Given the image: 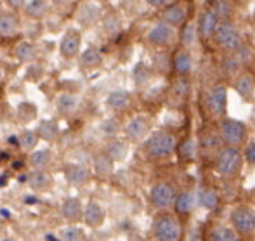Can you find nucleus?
Wrapping results in <instances>:
<instances>
[{"mask_svg":"<svg viewBox=\"0 0 255 241\" xmlns=\"http://www.w3.org/2000/svg\"><path fill=\"white\" fill-rule=\"evenodd\" d=\"M101 63H103V56H101V52H99L98 47H89V49H85L84 52H82L80 64L84 68H96V66H99Z\"/></svg>","mask_w":255,"mask_h":241,"instance_id":"nucleus-21","label":"nucleus"},{"mask_svg":"<svg viewBox=\"0 0 255 241\" xmlns=\"http://www.w3.org/2000/svg\"><path fill=\"white\" fill-rule=\"evenodd\" d=\"M101 17V7L94 2H85L80 5L77 12V21L82 24V26L89 28L92 24H96Z\"/></svg>","mask_w":255,"mask_h":241,"instance_id":"nucleus-9","label":"nucleus"},{"mask_svg":"<svg viewBox=\"0 0 255 241\" xmlns=\"http://www.w3.org/2000/svg\"><path fill=\"white\" fill-rule=\"evenodd\" d=\"M63 241H84V233L77 228H68L63 231Z\"/></svg>","mask_w":255,"mask_h":241,"instance_id":"nucleus-38","label":"nucleus"},{"mask_svg":"<svg viewBox=\"0 0 255 241\" xmlns=\"http://www.w3.org/2000/svg\"><path fill=\"white\" fill-rule=\"evenodd\" d=\"M66 177H68V181L73 182V184L82 186L89 181L91 174H89L87 168L80 167V165H68L66 167Z\"/></svg>","mask_w":255,"mask_h":241,"instance_id":"nucleus-19","label":"nucleus"},{"mask_svg":"<svg viewBox=\"0 0 255 241\" xmlns=\"http://www.w3.org/2000/svg\"><path fill=\"white\" fill-rule=\"evenodd\" d=\"M37 144V134L31 130H24L21 132L19 135V146L23 147V149H33V146Z\"/></svg>","mask_w":255,"mask_h":241,"instance_id":"nucleus-37","label":"nucleus"},{"mask_svg":"<svg viewBox=\"0 0 255 241\" xmlns=\"http://www.w3.org/2000/svg\"><path fill=\"white\" fill-rule=\"evenodd\" d=\"M195 194L193 193H182L181 196L175 200V210L179 212V214H188V212L193 210V207H195Z\"/></svg>","mask_w":255,"mask_h":241,"instance_id":"nucleus-28","label":"nucleus"},{"mask_svg":"<svg viewBox=\"0 0 255 241\" xmlns=\"http://www.w3.org/2000/svg\"><path fill=\"white\" fill-rule=\"evenodd\" d=\"M242 161L243 156L236 147H224L221 149L217 156V161H215V168L221 175L224 177H233L240 172L242 168Z\"/></svg>","mask_w":255,"mask_h":241,"instance_id":"nucleus-2","label":"nucleus"},{"mask_svg":"<svg viewBox=\"0 0 255 241\" xmlns=\"http://www.w3.org/2000/svg\"><path fill=\"white\" fill-rule=\"evenodd\" d=\"M118 130H120V125H118V121L115 120H106L103 123V132L104 135H115L118 134Z\"/></svg>","mask_w":255,"mask_h":241,"instance_id":"nucleus-39","label":"nucleus"},{"mask_svg":"<svg viewBox=\"0 0 255 241\" xmlns=\"http://www.w3.org/2000/svg\"><path fill=\"white\" fill-rule=\"evenodd\" d=\"M174 26H170L168 23L161 21V23L154 24L148 33V40L149 44H153L154 47H167L174 42Z\"/></svg>","mask_w":255,"mask_h":241,"instance_id":"nucleus-6","label":"nucleus"},{"mask_svg":"<svg viewBox=\"0 0 255 241\" xmlns=\"http://www.w3.org/2000/svg\"><path fill=\"white\" fill-rule=\"evenodd\" d=\"M28 184H30L33 189H38V191H40V189H45L49 186V177L42 170H37L28 177Z\"/></svg>","mask_w":255,"mask_h":241,"instance_id":"nucleus-34","label":"nucleus"},{"mask_svg":"<svg viewBox=\"0 0 255 241\" xmlns=\"http://www.w3.org/2000/svg\"><path fill=\"white\" fill-rule=\"evenodd\" d=\"M196 38H198V28H196L195 23H188L184 26V30H182V35H181L182 44H184L186 47H191V45L196 42Z\"/></svg>","mask_w":255,"mask_h":241,"instance_id":"nucleus-32","label":"nucleus"},{"mask_svg":"<svg viewBox=\"0 0 255 241\" xmlns=\"http://www.w3.org/2000/svg\"><path fill=\"white\" fill-rule=\"evenodd\" d=\"M212 10L217 14L221 21H229L233 16V5L229 0H214L212 2Z\"/></svg>","mask_w":255,"mask_h":241,"instance_id":"nucleus-23","label":"nucleus"},{"mask_svg":"<svg viewBox=\"0 0 255 241\" xmlns=\"http://www.w3.org/2000/svg\"><path fill=\"white\" fill-rule=\"evenodd\" d=\"M63 215L71 222L78 221V219H80V215H82L80 201L75 200V198H70V200L64 201V203H63Z\"/></svg>","mask_w":255,"mask_h":241,"instance_id":"nucleus-22","label":"nucleus"},{"mask_svg":"<svg viewBox=\"0 0 255 241\" xmlns=\"http://www.w3.org/2000/svg\"><path fill=\"white\" fill-rule=\"evenodd\" d=\"M57 108H59L61 113H66V115L73 113L78 108V97L73 94H63L57 99Z\"/></svg>","mask_w":255,"mask_h":241,"instance_id":"nucleus-24","label":"nucleus"},{"mask_svg":"<svg viewBox=\"0 0 255 241\" xmlns=\"http://www.w3.org/2000/svg\"><path fill=\"white\" fill-rule=\"evenodd\" d=\"M226 103H228V89L226 85H217L212 89V92L207 97L208 111L215 117H222L226 111Z\"/></svg>","mask_w":255,"mask_h":241,"instance_id":"nucleus-8","label":"nucleus"},{"mask_svg":"<svg viewBox=\"0 0 255 241\" xmlns=\"http://www.w3.org/2000/svg\"><path fill=\"white\" fill-rule=\"evenodd\" d=\"M174 68L177 73L188 75L193 70V57L188 50H179L174 57Z\"/></svg>","mask_w":255,"mask_h":241,"instance_id":"nucleus-20","label":"nucleus"},{"mask_svg":"<svg viewBox=\"0 0 255 241\" xmlns=\"http://www.w3.org/2000/svg\"><path fill=\"white\" fill-rule=\"evenodd\" d=\"M104 26H106V31H110V33H117L118 30H120V19H118L117 16H110L106 19V23H104Z\"/></svg>","mask_w":255,"mask_h":241,"instance_id":"nucleus-40","label":"nucleus"},{"mask_svg":"<svg viewBox=\"0 0 255 241\" xmlns=\"http://www.w3.org/2000/svg\"><path fill=\"white\" fill-rule=\"evenodd\" d=\"M38 134L45 141H54L57 137V134H59V128H57V125L52 120H44L40 123V127H38Z\"/></svg>","mask_w":255,"mask_h":241,"instance_id":"nucleus-30","label":"nucleus"},{"mask_svg":"<svg viewBox=\"0 0 255 241\" xmlns=\"http://www.w3.org/2000/svg\"><path fill=\"white\" fill-rule=\"evenodd\" d=\"M151 201L158 208H168L174 203V189L165 182L154 184L151 189Z\"/></svg>","mask_w":255,"mask_h":241,"instance_id":"nucleus-10","label":"nucleus"},{"mask_svg":"<svg viewBox=\"0 0 255 241\" xmlns=\"http://www.w3.org/2000/svg\"><path fill=\"white\" fill-rule=\"evenodd\" d=\"M179 154H181L184 160H193L196 154V144L193 139H186L181 146H179Z\"/></svg>","mask_w":255,"mask_h":241,"instance_id":"nucleus-36","label":"nucleus"},{"mask_svg":"<svg viewBox=\"0 0 255 241\" xmlns=\"http://www.w3.org/2000/svg\"><path fill=\"white\" fill-rule=\"evenodd\" d=\"M146 147H148V153L153 158L170 156L175 151V137L168 132H156L149 137Z\"/></svg>","mask_w":255,"mask_h":241,"instance_id":"nucleus-3","label":"nucleus"},{"mask_svg":"<svg viewBox=\"0 0 255 241\" xmlns=\"http://www.w3.org/2000/svg\"><path fill=\"white\" fill-rule=\"evenodd\" d=\"M231 221L240 233H255V210H252V208H235L231 214Z\"/></svg>","mask_w":255,"mask_h":241,"instance_id":"nucleus-7","label":"nucleus"},{"mask_svg":"<svg viewBox=\"0 0 255 241\" xmlns=\"http://www.w3.org/2000/svg\"><path fill=\"white\" fill-rule=\"evenodd\" d=\"M221 137L224 142H228L229 146H240L245 142L247 139V127L245 123L238 120H231L226 118L221 123Z\"/></svg>","mask_w":255,"mask_h":241,"instance_id":"nucleus-5","label":"nucleus"},{"mask_svg":"<svg viewBox=\"0 0 255 241\" xmlns=\"http://www.w3.org/2000/svg\"><path fill=\"white\" fill-rule=\"evenodd\" d=\"M82 44V35L77 30H68L64 33L63 40H61V54H63L66 59H71L78 54Z\"/></svg>","mask_w":255,"mask_h":241,"instance_id":"nucleus-11","label":"nucleus"},{"mask_svg":"<svg viewBox=\"0 0 255 241\" xmlns=\"http://www.w3.org/2000/svg\"><path fill=\"white\" fill-rule=\"evenodd\" d=\"M108 106L115 111H124L130 106V94L127 91H115L108 96Z\"/></svg>","mask_w":255,"mask_h":241,"instance_id":"nucleus-17","label":"nucleus"},{"mask_svg":"<svg viewBox=\"0 0 255 241\" xmlns=\"http://www.w3.org/2000/svg\"><path fill=\"white\" fill-rule=\"evenodd\" d=\"M219 24H221V19H219V16L214 12L212 9L205 10L202 14V17H200V23H198V30H200V35H202L203 38H210L215 35V31H217Z\"/></svg>","mask_w":255,"mask_h":241,"instance_id":"nucleus-12","label":"nucleus"},{"mask_svg":"<svg viewBox=\"0 0 255 241\" xmlns=\"http://www.w3.org/2000/svg\"><path fill=\"white\" fill-rule=\"evenodd\" d=\"M16 56H17V59H19V61L28 63V61L35 59L37 52H35V47L31 44H28V42H21V44L16 47Z\"/></svg>","mask_w":255,"mask_h":241,"instance_id":"nucleus-31","label":"nucleus"},{"mask_svg":"<svg viewBox=\"0 0 255 241\" xmlns=\"http://www.w3.org/2000/svg\"><path fill=\"white\" fill-rule=\"evenodd\" d=\"M212 241H240L235 229L226 228V226H217L212 231Z\"/></svg>","mask_w":255,"mask_h":241,"instance_id":"nucleus-26","label":"nucleus"},{"mask_svg":"<svg viewBox=\"0 0 255 241\" xmlns=\"http://www.w3.org/2000/svg\"><path fill=\"white\" fill-rule=\"evenodd\" d=\"M51 160H52V156H51V153H49L47 149L37 151V153H33V154H31V158H30L31 165H33L37 170H44V168H47L49 163H51Z\"/></svg>","mask_w":255,"mask_h":241,"instance_id":"nucleus-29","label":"nucleus"},{"mask_svg":"<svg viewBox=\"0 0 255 241\" xmlns=\"http://www.w3.org/2000/svg\"><path fill=\"white\" fill-rule=\"evenodd\" d=\"M217 203H219V196L214 189H205L200 194V205L207 208V210H214L217 207Z\"/></svg>","mask_w":255,"mask_h":241,"instance_id":"nucleus-33","label":"nucleus"},{"mask_svg":"<svg viewBox=\"0 0 255 241\" xmlns=\"http://www.w3.org/2000/svg\"><path fill=\"white\" fill-rule=\"evenodd\" d=\"M153 233L158 241H179L181 240V224L170 215L156 219L153 224Z\"/></svg>","mask_w":255,"mask_h":241,"instance_id":"nucleus-4","label":"nucleus"},{"mask_svg":"<svg viewBox=\"0 0 255 241\" xmlns=\"http://www.w3.org/2000/svg\"><path fill=\"white\" fill-rule=\"evenodd\" d=\"M215 42L221 49L228 50V52H236L242 45V35L240 30L236 28L235 23L231 21H221L217 31H215Z\"/></svg>","mask_w":255,"mask_h":241,"instance_id":"nucleus-1","label":"nucleus"},{"mask_svg":"<svg viewBox=\"0 0 255 241\" xmlns=\"http://www.w3.org/2000/svg\"><path fill=\"white\" fill-rule=\"evenodd\" d=\"M84 217H85V222H87L91 228H98V226H101L104 221V210L98 203L91 201V203L87 205V208H85Z\"/></svg>","mask_w":255,"mask_h":241,"instance_id":"nucleus-18","label":"nucleus"},{"mask_svg":"<svg viewBox=\"0 0 255 241\" xmlns=\"http://www.w3.org/2000/svg\"><path fill=\"white\" fill-rule=\"evenodd\" d=\"M186 16H188V9L184 3H172L163 10V21L174 28L181 26L186 21Z\"/></svg>","mask_w":255,"mask_h":241,"instance_id":"nucleus-13","label":"nucleus"},{"mask_svg":"<svg viewBox=\"0 0 255 241\" xmlns=\"http://www.w3.org/2000/svg\"><path fill=\"white\" fill-rule=\"evenodd\" d=\"M245 158L249 163L255 165V139L252 142H250L249 146H247V151H245Z\"/></svg>","mask_w":255,"mask_h":241,"instance_id":"nucleus-41","label":"nucleus"},{"mask_svg":"<svg viewBox=\"0 0 255 241\" xmlns=\"http://www.w3.org/2000/svg\"><path fill=\"white\" fill-rule=\"evenodd\" d=\"M219 144V139L217 137H212V135H207V137L203 139V146L205 147H215Z\"/></svg>","mask_w":255,"mask_h":241,"instance_id":"nucleus-43","label":"nucleus"},{"mask_svg":"<svg viewBox=\"0 0 255 241\" xmlns=\"http://www.w3.org/2000/svg\"><path fill=\"white\" fill-rule=\"evenodd\" d=\"M106 154H108V156H110L113 161L124 160L125 154H127V146H125L124 142H111V144L108 146Z\"/></svg>","mask_w":255,"mask_h":241,"instance_id":"nucleus-35","label":"nucleus"},{"mask_svg":"<svg viewBox=\"0 0 255 241\" xmlns=\"http://www.w3.org/2000/svg\"><path fill=\"white\" fill-rule=\"evenodd\" d=\"M149 130V121L144 117H135L125 127V134L132 139V141H141Z\"/></svg>","mask_w":255,"mask_h":241,"instance_id":"nucleus-14","label":"nucleus"},{"mask_svg":"<svg viewBox=\"0 0 255 241\" xmlns=\"http://www.w3.org/2000/svg\"><path fill=\"white\" fill-rule=\"evenodd\" d=\"M151 7H165L172 2V0H146Z\"/></svg>","mask_w":255,"mask_h":241,"instance_id":"nucleus-44","label":"nucleus"},{"mask_svg":"<svg viewBox=\"0 0 255 241\" xmlns=\"http://www.w3.org/2000/svg\"><path fill=\"white\" fill-rule=\"evenodd\" d=\"M24 2H26V0H7V3H9L10 7H14V9H21V7L24 5Z\"/></svg>","mask_w":255,"mask_h":241,"instance_id":"nucleus-45","label":"nucleus"},{"mask_svg":"<svg viewBox=\"0 0 255 241\" xmlns=\"http://www.w3.org/2000/svg\"><path fill=\"white\" fill-rule=\"evenodd\" d=\"M47 9H49L47 0H31V2L26 5V14L31 17H35V19H40V17L45 16Z\"/></svg>","mask_w":255,"mask_h":241,"instance_id":"nucleus-25","label":"nucleus"},{"mask_svg":"<svg viewBox=\"0 0 255 241\" xmlns=\"http://www.w3.org/2000/svg\"><path fill=\"white\" fill-rule=\"evenodd\" d=\"M175 91H177L179 96H186V94H188V91H189V84L184 80V78H181V80L175 84Z\"/></svg>","mask_w":255,"mask_h":241,"instance_id":"nucleus-42","label":"nucleus"},{"mask_svg":"<svg viewBox=\"0 0 255 241\" xmlns=\"http://www.w3.org/2000/svg\"><path fill=\"white\" fill-rule=\"evenodd\" d=\"M94 170L96 174L99 175V177H108V175L113 172V160H111L108 154H104V156H99L96 158L94 161Z\"/></svg>","mask_w":255,"mask_h":241,"instance_id":"nucleus-27","label":"nucleus"},{"mask_svg":"<svg viewBox=\"0 0 255 241\" xmlns=\"http://www.w3.org/2000/svg\"><path fill=\"white\" fill-rule=\"evenodd\" d=\"M235 89L238 92L240 97H243L245 101H250L254 97V92H255V80L252 78V75L249 73H243V75H238L235 82Z\"/></svg>","mask_w":255,"mask_h":241,"instance_id":"nucleus-16","label":"nucleus"},{"mask_svg":"<svg viewBox=\"0 0 255 241\" xmlns=\"http://www.w3.org/2000/svg\"><path fill=\"white\" fill-rule=\"evenodd\" d=\"M19 30V21L16 14L10 10H2L0 12V35L3 37H14Z\"/></svg>","mask_w":255,"mask_h":241,"instance_id":"nucleus-15","label":"nucleus"}]
</instances>
